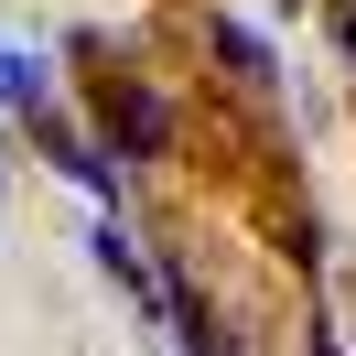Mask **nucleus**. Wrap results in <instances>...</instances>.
Listing matches in <instances>:
<instances>
[{
	"label": "nucleus",
	"mask_w": 356,
	"mask_h": 356,
	"mask_svg": "<svg viewBox=\"0 0 356 356\" xmlns=\"http://www.w3.org/2000/svg\"><path fill=\"white\" fill-rule=\"evenodd\" d=\"M97 119H108L119 130V152H162V140H173V97H152V87H97Z\"/></svg>",
	"instance_id": "1"
},
{
	"label": "nucleus",
	"mask_w": 356,
	"mask_h": 356,
	"mask_svg": "<svg viewBox=\"0 0 356 356\" xmlns=\"http://www.w3.org/2000/svg\"><path fill=\"white\" fill-rule=\"evenodd\" d=\"M0 97H22V108H33V97H44V65H33V54H0Z\"/></svg>",
	"instance_id": "2"
}]
</instances>
